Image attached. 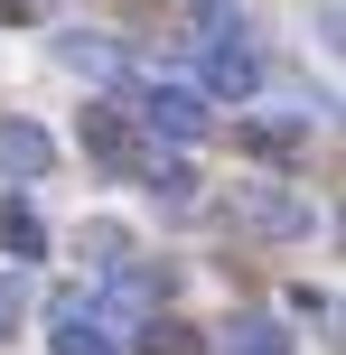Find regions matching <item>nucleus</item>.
<instances>
[{
    "mask_svg": "<svg viewBox=\"0 0 346 355\" xmlns=\"http://www.w3.org/2000/svg\"><path fill=\"white\" fill-rule=\"evenodd\" d=\"M85 150H94V168L141 178V141H131V122H122L112 103H85Z\"/></svg>",
    "mask_w": 346,
    "mask_h": 355,
    "instance_id": "nucleus-5",
    "label": "nucleus"
},
{
    "mask_svg": "<svg viewBox=\"0 0 346 355\" xmlns=\"http://www.w3.org/2000/svg\"><path fill=\"white\" fill-rule=\"evenodd\" d=\"M187 10L206 19V37H225V28H243V0H187Z\"/></svg>",
    "mask_w": 346,
    "mask_h": 355,
    "instance_id": "nucleus-13",
    "label": "nucleus"
},
{
    "mask_svg": "<svg viewBox=\"0 0 346 355\" xmlns=\"http://www.w3.org/2000/svg\"><path fill=\"white\" fill-rule=\"evenodd\" d=\"M56 56H66L75 75H112V47H103V37H56Z\"/></svg>",
    "mask_w": 346,
    "mask_h": 355,
    "instance_id": "nucleus-12",
    "label": "nucleus"
},
{
    "mask_svg": "<svg viewBox=\"0 0 346 355\" xmlns=\"http://www.w3.org/2000/svg\"><path fill=\"white\" fill-rule=\"evenodd\" d=\"M0 252H10V262H37V252H47V225H37L28 206H10V196H0Z\"/></svg>",
    "mask_w": 346,
    "mask_h": 355,
    "instance_id": "nucleus-10",
    "label": "nucleus"
},
{
    "mask_svg": "<svg viewBox=\"0 0 346 355\" xmlns=\"http://www.w3.org/2000/svg\"><path fill=\"white\" fill-rule=\"evenodd\" d=\"M56 168V141L37 122H0V178H10V187H28V178H47Z\"/></svg>",
    "mask_w": 346,
    "mask_h": 355,
    "instance_id": "nucleus-7",
    "label": "nucleus"
},
{
    "mask_svg": "<svg viewBox=\"0 0 346 355\" xmlns=\"http://www.w3.org/2000/svg\"><path fill=\"white\" fill-rule=\"evenodd\" d=\"M141 187L159 196L168 215H187V206H197V168H187V159H141Z\"/></svg>",
    "mask_w": 346,
    "mask_h": 355,
    "instance_id": "nucleus-9",
    "label": "nucleus"
},
{
    "mask_svg": "<svg viewBox=\"0 0 346 355\" xmlns=\"http://www.w3.org/2000/svg\"><path fill=\"white\" fill-rule=\"evenodd\" d=\"M234 215L253 234H309V196L272 187V178H243V187H234Z\"/></svg>",
    "mask_w": 346,
    "mask_h": 355,
    "instance_id": "nucleus-3",
    "label": "nucleus"
},
{
    "mask_svg": "<svg viewBox=\"0 0 346 355\" xmlns=\"http://www.w3.org/2000/svg\"><path fill=\"white\" fill-rule=\"evenodd\" d=\"M225 355H291V327H281L272 309H243V318L225 327Z\"/></svg>",
    "mask_w": 346,
    "mask_h": 355,
    "instance_id": "nucleus-8",
    "label": "nucleus"
},
{
    "mask_svg": "<svg viewBox=\"0 0 346 355\" xmlns=\"http://www.w3.org/2000/svg\"><path fill=\"white\" fill-rule=\"evenodd\" d=\"M150 355H206V346L187 337V327H150Z\"/></svg>",
    "mask_w": 346,
    "mask_h": 355,
    "instance_id": "nucleus-14",
    "label": "nucleus"
},
{
    "mask_svg": "<svg viewBox=\"0 0 346 355\" xmlns=\"http://www.w3.org/2000/svg\"><path fill=\"white\" fill-rule=\"evenodd\" d=\"M253 85H262V56H253V37H243V28L206 37V66H197V94H206V103H243Z\"/></svg>",
    "mask_w": 346,
    "mask_h": 355,
    "instance_id": "nucleus-1",
    "label": "nucleus"
},
{
    "mask_svg": "<svg viewBox=\"0 0 346 355\" xmlns=\"http://www.w3.org/2000/svg\"><path fill=\"white\" fill-rule=\"evenodd\" d=\"M141 122L168 131V141H206V122H216V112H206L197 85H150V94H141Z\"/></svg>",
    "mask_w": 346,
    "mask_h": 355,
    "instance_id": "nucleus-4",
    "label": "nucleus"
},
{
    "mask_svg": "<svg viewBox=\"0 0 346 355\" xmlns=\"http://www.w3.org/2000/svg\"><path fill=\"white\" fill-rule=\"evenodd\" d=\"M47 355H122V337H112V318H103V300L66 290V300H56V337H47Z\"/></svg>",
    "mask_w": 346,
    "mask_h": 355,
    "instance_id": "nucleus-2",
    "label": "nucleus"
},
{
    "mask_svg": "<svg viewBox=\"0 0 346 355\" xmlns=\"http://www.w3.org/2000/svg\"><path fill=\"white\" fill-rule=\"evenodd\" d=\"M85 262H94V271L131 262V234H122V225H85Z\"/></svg>",
    "mask_w": 346,
    "mask_h": 355,
    "instance_id": "nucleus-11",
    "label": "nucleus"
},
{
    "mask_svg": "<svg viewBox=\"0 0 346 355\" xmlns=\"http://www.w3.org/2000/svg\"><path fill=\"white\" fill-rule=\"evenodd\" d=\"M234 141L253 159H300L309 150V112H253V122H234Z\"/></svg>",
    "mask_w": 346,
    "mask_h": 355,
    "instance_id": "nucleus-6",
    "label": "nucleus"
}]
</instances>
